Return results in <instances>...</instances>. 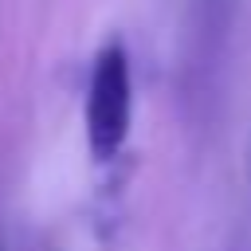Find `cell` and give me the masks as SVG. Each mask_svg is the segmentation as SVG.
I'll return each mask as SVG.
<instances>
[{"label": "cell", "instance_id": "1", "mask_svg": "<svg viewBox=\"0 0 251 251\" xmlns=\"http://www.w3.org/2000/svg\"><path fill=\"white\" fill-rule=\"evenodd\" d=\"M133 122V78L122 43H106L94 55L86 82V149L94 161H114Z\"/></svg>", "mask_w": 251, "mask_h": 251}, {"label": "cell", "instance_id": "2", "mask_svg": "<svg viewBox=\"0 0 251 251\" xmlns=\"http://www.w3.org/2000/svg\"><path fill=\"white\" fill-rule=\"evenodd\" d=\"M247 176H251V141H247Z\"/></svg>", "mask_w": 251, "mask_h": 251}, {"label": "cell", "instance_id": "3", "mask_svg": "<svg viewBox=\"0 0 251 251\" xmlns=\"http://www.w3.org/2000/svg\"><path fill=\"white\" fill-rule=\"evenodd\" d=\"M0 251H4V247H0Z\"/></svg>", "mask_w": 251, "mask_h": 251}]
</instances>
